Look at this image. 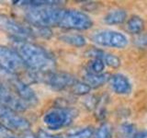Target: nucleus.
I'll return each instance as SVG.
<instances>
[{"instance_id":"obj_7","label":"nucleus","mask_w":147,"mask_h":138,"mask_svg":"<svg viewBox=\"0 0 147 138\" xmlns=\"http://www.w3.org/2000/svg\"><path fill=\"white\" fill-rule=\"evenodd\" d=\"M91 40L95 43L104 47L124 48L128 44L127 37L119 31L110 30H101L95 31L91 35Z\"/></svg>"},{"instance_id":"obj_12","label":"nucleus","mask_w":147,"mask_h":138,"mask_svg":"<svg viewBox=\"0 0 147 138\" xmlns=\"http://www.w3.org/2000/svg\"><path fill=\"white\" fill-rule=\"evenodd\" d=\"M110 87L115 93L119 95H126L131 91V85L128 77L122 74H115L109 78Z\"/></svg>"},{"instance_id":"obj_21","label":"nucleus","mask_w":147,"mask_h":138,"mask_svg":"<svg viewBox=\"0 0 147 138\" xmlns=\"http://www.w3.org/2000/svg\"><path fill=\"white\" fill-rule=\"evenodd\" d=\"M93 129L91 127H86L79 131L67 133L63 138H91V136L93 135Z\"/></svg>"},{"instance_id":"obj_24","label":"nucleus","mask_w":147,"mask_h":138,"mask_svg":"<svg viewBox=\"0 0 147 138\" xmlns=\"http://www.w3.org/2000/svg\"><path fill=\"white\" fill-rule=\"evenodd\" d=\"M0 138H18L13 131L0 122Z\"/></svg>"},{"instance_id":"obj_14","label":"nucleus","mask_w":147,"mask_h":138,"mask_svg":"<svg viewBox=\"0 0 147 138\" xmlns=\"http://www.w3.org/2000/svg\"><path fill=\"white\" fill-rule=\"evenodd\" d=\"M109 78H110V76L109 74H106V73H101V74L86 73L84 76L85 83L91 87V89H98V87L105 85L106 83L109 82Z\"/></svg>"},{"instance_id":"obj_5","label":"nucleus","mask_w":147,"mask_h":138,"mask_svg":"<svg viewBox=\"0 0 147 138\" xmlns=\"http://www.w3.org/2000/svg\"><path fill=\"white\" fill-rule=\"evenodd\" d=\"M35 81L36 82H43L50 86L53 89L56 91L64 90L66 89H70L76 81L75 76L71 74L65 72H36L35 74Z\"/></svg>"},{"instance_id":"obj_19","label":"nucleus","mask_w":147,"mask_h":138,"mask_svg":"<svg viewBox=\"0 0 147 138\" xmlns=\"http://www.w3.org/2000/svg\"><path fill=\"white\" fill-rule=\"evenodd\" d=\"M105 68V64L100 59H92L86 66V73L90 74H101Z\"/></svg>"},{"instance_id":"obj_17","label":"nucleus","mask_w":147,"mask_h":138,"mask_svg":"<svg viewBox=\"0 0 147 138\" xmlns=\"http://www.w3.org/2000/svg\"><path fill=\"white\" fill-rule=\"evenodd\" d=\"M59 39L63 43H65L69 45L75 46V47H83L86 43V40L84 36L80 34L75 33H66L63 34L59 37Z\"/></svg>"},{"instance_id":"obj_1","label":"nucleus","mask_w":147,"mask_h":138,"mask_svg":"<svg viewBox=\"0 0 147 138\" xmlns=\"http://www.w3.org/2000/svg\"><path fill=\"white\" fill-rule=\"evenodd\" d=\"M13 40L15 41L13 50L18 53L30 70L43 73L54 71L56 61L47 50L28 41Z\"/></svg>"},{"instance_id":"obj_20","label":"nucleus","mask_w":147,"mask_h":138,"mask_svg":"<svg viewBox=\"0 0 147 138\" xmlns=\"http://www.w3.org/2000/svg\"><path fill=\"white\" fill-rule=\"evenodd\" d=\"M91 90V87L86 84L85 82H80V81H76L74 83V85L70 87L71 93L78 95V96H84L88 94Z\"/></svg>"},{"instance_id":"obj_4","label":"nucleus","mask_w":147,"mask_h":138,"mask_svg":"<svg viewBox=\"0 0 147 138\" xmlns=\"http://www.w3.org/2000/svg\"><path fill=\"white\" fill-rule=\"evenodd\" d=\"M0 69L11 75H18L29 68L15 50L0 45Z\"/></svg>"},{"instance_id":"obj_9","label":"nucleus","mask_w":147,"mask_h":138,"mask_svg":"<svg viewBox=\"0 0 147 138\" xmlns=\"http://www.w3.org/2000/svg\"><path fill=\"white\" fill-rule=\"evenodd\" d=\"M0 30L12 36V38L16 40L27 41V39L32 37L30 26L23 25L14 18L3 14H0Z\"/></svg>"},{"instance_id":"obj_15","label":"nucleus","mask_w":147,"mask_h":138,"mask_svg":"<svg viewBox=\"0 0 147 138\" xmlns=\"http://www.w3.org/2000/svg\"><path fill=\"white\" fill-rule=\"evenodd\" d=\"M126 18H127L126 10L121 8H117L109 11L104 17V22L108 25H118L123 23L126 20Z\"/></svg>"},{"instance_id":"obj_18","label":"nucleus","mask_w":147,"mask_h":138,"mask_svg":"<svg viewBox=\"0 0 147 138\" xmlns=\"http://www.w3.org/2000/svg\"><path fill=\"white\" fill-rule=\"evenodd\" d=\"M18 6L30 7L31 8H38L44 7H55L59 1H52V0H34V1H18Z\"/></svg>"},{"instance_id":"obj_3","label":"nucleus","mask_w":147,"mask_h":138,"mask_svg":"<svg viewBox=\"0 0 147 138\" xmlns=\"http://www.w3.org/2000/svg\"><path fill=\"white\" fill-rule=\"evenodd\" d=\"M78 115L75 109L67 107H55L44 115L43 122L51 130H58L71 124Z\"/></svg>"},{"instance_id":"obj_8","label":"nucleus","mask_w":147,"mask_h":138,"mask_svg":"<svg viewBox=\"0 0 147 138\" xmlns=\"http://www.w3.org/2000/svg\"><path fill=\"white\" fill-rule=\"evenodd\" d=\"M0 122L11 131L24 133L30 130V123L18 112L0 105Z\"/></svg>"},{"instance_id":"obj_6","label":"nucleus","mask_w":147,"mask_h":138,"mask_svg":"<svg viewBox=\"0 0 147 138\" xmlns=\"http://www.w3.org/2000/svg\"><path fill=\"white\" fill-rule=\"evenodd\" d=\"M92 26L93 21L86 13L75 9H64L58 27L66 30H86Z\"/></svg>"},{"instance_id":"obj_22","label":"nucleus","mask_w":147,"mask_h":138,"mask_svg":"<svg viewBox=\"0 0 147 138\" xmlns=\"http://www.w3.org/2000/svg\"><path fill=\"white\" fill-rule=\"evenodd\" d=\"M112 137V128L109 123H103L96 133V138H111Z\"/></svg>"},{"instance_id":"obj_28","label":"nucleus","mask_w":147,"mask_h":138,"mask_svg":"<svg viewBox=\"0 0 147 138\" xmlns=\"http://www.w3.org/2000/svg\"><path fill=\"white\" fill-rule=\"evenodd\" d=\"M23 138H38V136L34 135L33 133H30V131H27L23 133Z\"/></svg>"},{"instance_id":"obj_27","label":"nucleus","mask_w":147,"mask_h":138,"mask_svg":"<svg viewBox=\"0 0 147 138\" xmlns=\"http://www.w3.org/2000/svg\"><path fill=\"white\" fill-rule=\"evenodd\" d=\"M131 138H147V130H144L135 133Z\"/></svg>"},{"instance_id":"obj_26","label":"nucleus","mask_w":147,"mask_h":138,"mask_svg":"<svg viewBox=\"0 0 147 138\" xmlns=\"http://www.w3.org/2000/svg\"><path fill=\"white\" fill-rule=\"evenodd\" d=\"M38 138H61L59 135H51V133H47L46 131L43 130H40L38 132Z\"/></svg>"},{"instance_id":"obj_25","label":"nucleus","mask_w":147,"mask_h":138,"mask_svg":"<svg viewBox=\"0 0 147 138\" xmlns=\"http://www.w3.org/2000/svg\"><path fill=\"white\" fill-rule=\"evenodd\" d=\"M135 43L140 48H147V34H139L135 40Z\"/></svg>"},{"instance_id":"obj_10","label":"nucleus","mask_w":147,"mask_h":138,"mask_svg":"<svg viewBox=\"0 0 147 138\" xmlns=\"http://www.w3.org/2000/svg\"><path fill=\"white\" fill-rule=\"evenodd\" d=\"M8 83L11 87V89L23 102L28 105V107L36 106L38 104V97L36 93L25 82L16 76H13L8 79Z\"/></svg>"},{"instance_id":"obj_23","label":"nucleus","mask_w":147,"mask_h":138,"mask_svg":"<svg viewBox=\"0 0 147 138\" xmlns=\"http://www.w3.org/2000/svg\"><path fill=\"white\" fill-rule=\"evenodd\" d=\"M121 133L122 136L131 138L135 135V127L132 124H123L121 127Z\"/></svg>"},{"instance_id":"obj_13","label":"nucleus","mask_w":147,"mask_h":138,"mask_svg":"<svg viewBox=\"0 0 147 138\" xmlns=\"http://www.w3.org/2000/svg\"><path fill=\"white\" fill-rule=\"evenodd\" d=\"M88 56L93 57V59L96 58V59H100L104 62L105 64L112 67V68H118L121 66V60H119V57H117L116 55L106 53L102 50L99 49H92L90 51H88Z\"/></svg>"},{"instance_id":"obj_2","label":"nucleus","mask_w":147,"mask_h":138,"mask_svg":"<svg viewBox=\"0 0 147 138\" xmlns=\"http://www.w3.org/2000/svg\"><path fill=\"white\" fill-rule=\"evenodd\" d=\"M64 9L55 7L30 8L25 14L27 21L30 25L49 28L59 26Z\"/></svg>"},{"instance_id":"obj_11","label":"nucleus","mask_w":147,"mask_h":138,"mask_svg":"<svg viewBox=\"0 0 147 138\" xmlns=\"http://www.w3.org/2000/svg\"><path fill=\"white\" fill-rule=\"evenodd\" d=\"M0 105L8 108L16 112H25L28 109V105L15 94L10 87L6 86L0 80Z\"/></svg>"},{"instance_id":"obj_16","label":"nucleus","mask_w":147,"mask_h":138,"mask_svg":"<svg viewBox=\"0 0 147 138\" xmlns=\"http://www.w3.org/2000/svg\"><path fill=\"white\" fill-rule=\"evenodd\" d=\"M126 29L129 33L139 35L144 29V21L139 16H132L127 21Z\"/></svg>"}]
</instances>
